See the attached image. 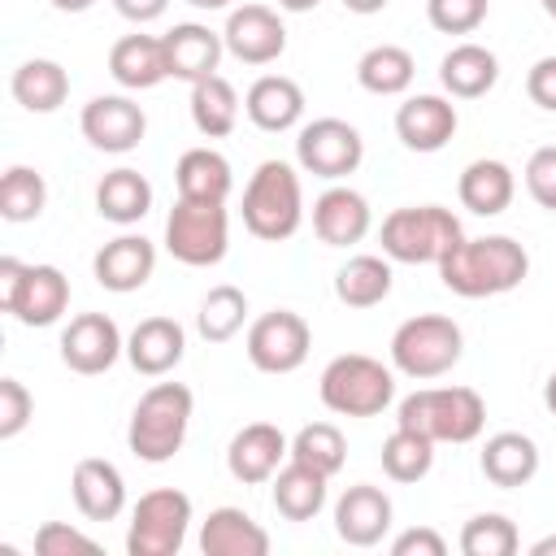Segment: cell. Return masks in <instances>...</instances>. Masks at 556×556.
<instances>
[{"label": "cell", "mask_w": 556, "mask_h": 556, "mask_svg": "<svg viewBox=\"0 0 556 556\" xmlns=\"http://www.w3.org/2000/svg\"><path fill=\"white\" fill-rule=\"evenodd\" d=\"M434 465V439L417 434V430H404L395 426L382 443V473L391 482H421Z\"/></svg>", "instance_id": "obj_38"}, {"label": "cell", "mask_w": 556, "mask_h": 556, "mask_svg": "<svg viewBox=\"0 0 556 556\" xmlns=\"http://www.w3.org/2000/svg\"><path fill=\"white\" fill-rule=\"evenodd\" d=\"M96 0H52V9H61V13H87Z\"/></svg>", "instance_id": "obj_51"}, {"label": "cell", "mask_w": 556, "mask_h": 556, "mask_svg": "<svg viewBox=\"0 0 556 556\" xmlns=\"http://www.w3.org/2000/svg\"><path fill=\"white\" fill-rule=\"evenodd\" d=\"M460 239V222L443 204H404L382 217V256L400 265H439Z\"/></svg>", "instance_id": "obj_5"}, {"label": "cell", "mask_w": 556, "mask_h": 556, "mask_svg": "<svg viewBox=\"0 0 556 556\" xmlns=\"http://www.w3.org/2000/svg\"><path fill=\"white\" fill-rule=\"evenodd\" d=\"M226 52L243 65H269L287 52V26L269 4H239L226 17Z\"/></svg>", "instance_id": "obj_12"}, {"label": "cell", "mask_w": 556, "mask_h": 556, "mask_svg": "<svg viewBox=\"0 0 556 556\" xmlns=\"http://www.w3.org/2000/svg\"><path fill=\"white\" fill-rule=\"evenodd\" d=\"M191 9H204V13H217V9H230V0H187Z\"/></svg>", "instance_id": "obj_55"}, {"label": "cell", "mask_w": 556, "mask_h": 556, "mask_svg": "<svg viewBox=\"0 0 556 556\" xmlns=\"http://www.w3.org/2000/svg\"><path fill=\"white\" fill-rule=\"evenodd\" d=\"M439 83H443V91L456 96V100H478V96H486V91L500 83V61H495L491 48L465 39V43H456V48L439 61Z\"/></svg>", "instance_id": "obj_28"}, {"label": "cell", "mask_w": 556, "mask_h": 556, "mask_svg": "<svg viewBox=\"0 0 556 556\" xmlns=\"http://www.w3.org/2000/svg\"><path fill=\"white\" fill-rule=\"evenodd\" d=\"M395 426L434 443H473L486 426V404L473 387H421L400 400Z\"/></svg>", "instance_id": "obj_3"}, {"label": "cell", "mask_w": 556, "mask_h": 556, "mask_svg": "<svg viewBox=\"0 0 556 556\" xmlns=\"http://www.w3.org/2000/svg\"><path fill=\"white\" fill-rule=\"evenodd\" d=\"M191 526V495L178 486H156L139 495L126 526V552L130 556H174L187 543Z\"/></svg>", "instance_id": "obj_9"}, {"label": "cell", "mask_w": 556, "mask_h": 556, "mask_svg": "<svg viewBox=\"0 0 556 556\" xmlns=\"http://www.w3.org/2000/svg\"><path fill=\"white\" fill-rule=\"evenodd\" d=\"M526 191H530V200L539 208L556 213V143L530 152V161H526Z\"/></svg>", "instance_id": "obj_44"}, {"label": "cell", "mask_w": 556, "mask_h": 556, "mask_svg": "<svg viewBox=\"0 0 556 556\" xmlns=\"http://www.w3.org/2000/svg\"><path fill=\"white\" fill-rule=\"evenodd\" d=\"M291 460H304V465H313L317 473L334 478V473L343 469V460H348L343 430L330 426V421H308V426H300L295 439H291Z\"/></svg>", "instance_id": "obj_40"}, {"label": "cell", "mask_w": 556, "mask_h": 556, "mask_svg": "<svg viewBox=\"0 0 556 556\" xmlns=\"http://www.w3.org/2000/svg\"><path fill=\"white\" fill-rule=\"evenodd\" d=\"M187 352V330L174 317H143L130 339H126V361L143 374V378H161L169 374Z\"/></svg>", "instance_id": "obj_24"}, {"label": "cell", "mask_w": 556, "mask_h": 556, "mask_svg": "<svg viewBox=\"0 0 556 556\" xmlns=\"http://www.w3.org/2000/svg\"><path fill=\"white\" fill-rule=\"evenodd\" d=\"M243 113L256 130H269V135L291 130L304 117V91L287 74H261L243 96Z\"/></svg>", "instance_id": "obj_23"}, {"label": "cell", "mask_w": 556, "mask_h": 556, "mask_svg": "<svg viewBox=\"0 0 556 556\" xmlns=\"http://www.w3.org/2000/svg\"><path fill=\"white\" fill-rule=\"evenodd\" d=\"M122 352H126V339H122L117 321L104 317V313H78L61 330V361L74 374H87V378L104 374V369H113V361Z\"/></svg>", "instance_id": "obj_14"}, {"label": "cell", "mask_w": 556, "mask_h": 556, "mask_svg": "<svg viewBox=\"0 0 556 556\" xmlns=\"http://www.w3.org/2000/svg\"><path fill=\"white\" fill-rule=\"evenodd\" d=\"M191 413H195V395L182 382H152L126 426V443L139 460L148 465H165L169 456H178V447L187 443L191 430Z\"/></svg>", "instance_id": "obj_2"}, {"label": "cell", "mask_w": 556, "mask_h": 556, "mask_svg": "<svg viewBox=\"0 0 556 556\" xmlns=\"http://www.w3.org/2000/svg\"><path fill=\"white\" fill-rule=\"evenodd\" d=\"M478 465H482L491 486H504V491L526 486L539 473V443L530 434H521V430H500V434H491L482 443Z\"/></svg>", "instance_id": "obj_27"}, {"label": "cell", "mask_w": 556, "mask_h": 556, "mask_svg": "<svg viewBox=\"0 0 556 556\" xmlns=\"http://www.w3.org/2000/svg\"><path fill=\"white\" fill-rule=\"evenodd\" d=\"M22 274H26V261L0 256V308H4V313H9V304H13V295H17V287H22Z\"/></svg>", "instance_id": "obj_48"}, {"label": "cell", "mask_w": 556, "mask_h": 556, "mask_svg": "<svg viewBox=\"0 0 556 556\" xmlns=\"http://www.w3.org/2000/svg\"><path fill=\"white\" fill-rule=\"evenodd\" d=\"M460 117H456V104L447 96H408L400 109H395V135L408 152H439L447 148V139L456 135Z\"/></svg>", "instance_id": "obj_17"}, {"label": "cell", "mask_w": 556, "mask_h": 556, "mask_svg": "<svg viewBox=\"0 0 556 556\" xmlns=\"http://www.w3.org/2000/svg\"><path fill=\"white\" fill-rule=\"evenodd\" d=\"M413 74H417V61L400 43H374L356 61V83L369 96H404L413 87Z\"/></svg>", "instance_id": "obj_35"}, {"label": "cell", "mask_w": 556, "mask_h": 556, "mask_svg": "<svg viewBox=\"0 0 556 556\" xmlns=\"http://www.w3.org/2000/svg\"><path fill=\"white\" fill-rule=\"evenodd\" d=\"M174 182H178V200H204V204H226L235 174L230 161L217 148H187L174 165Z\"/></svg>", "instance_id": "obj_30"}, {"label": "cell", "mask_w": 556, "mask_h": 556, "mask_svg": "<svg viewBox=\"0 0 556 556\" xmlns=\"http://www.w3.org/2000/svg\"><path fill=\"white\" fill-rule=\"evenodd\" d=\"M334 295L339 304L348 308H374L391 295V256H374V252H361V256H348L334 274Z\"/></svg>", "instance_id": "obj_34"}, {"label": "cell", "mask_w": 556, "mask_h": 556, "mask_svg": "<svg viewBox=\"0 0 556 556\" xmlns=\"http://www.w3.org/2000/svg\"><path fill=\"white\" fill-rule=\"evenodd\" d=\"M391 556H447V539L430 526H413L391 539Z\"/></svg>", "instance_id": "obj_46"}, {"label": "cell", "mask_w": 556, "mask_h": 556, "mask_svg": "<svg viewBox=\"0 0 556 556\" xmlns=\"http://www.w3.org/2000/svg\"><path fill=\"white\" fill-rule=\"evenodd\" d=\"M343 9H352V13L369 17V13H382V9H387V0H343Z\"/></svg>", "instance_id": "obj_50"}, {"label": "cell", "mask_w": 556, "mask_h": 556, "mask_svg": "<svg viewBox=\"0 0 556 556\" xmlns=\"http://www.w3.org/2000/svg\"><path fill=\"white\" fill-rule=\"evenodd\" d=\"M491 0H426V17L443 35H473L486 22Z\"/></svg>", "instance_id": "obj_42"}, {"label": "cell", "mask_w": 556, "mask_h": 556, "mask_svg": "<svg viewBox=\"0 0 556 556\" xmlns=\"http://www.w3.org/2000/svg\"><path fill=\"white\" fill-rule=\"evenodd\" d=\"M526 96H530L539 109L556 113V56H539V61L530 65V74H526Z\"/></svg>", "instance_id": "obj_47"}, {"label": "cell", "mask_w": 556, "mask_h": 556, "mask_svg": "<svg viewBox=\"0 0 556 556\" xmlns=\"http://www.w3.org/2000/svg\"><path fill=\"white\" fill-rule=\"evenodd\" d=\"M287 456H291V439L274 421H248L243 430H235V439L226 447V469L235 482L261 486L282 469Z\"/></svg>", "instance_id": "obj_15"}, {"label": "cell", "mask_w": 556, "mask_h": 556, "mask_svg": "<svg viewBox=\"0 0 556 556\" xmlns=\"http://www.w3.org/2000/svg\"><path fill=\"white\" fill-rule=\"evenodd\" d=\"M9 91L26 113H56L65 104V96H70V74L52 56H30V61H22L13 70Z\"/></svg>", "instance_id": "obj_31"}, {"label": "cell", "mask_w": 556, "mask_h": 556, "mask_svg": "<svg viewBox=\"0 0 556 556\" xmlns=\"http://www.w3.org/2000/svg\"><path fill=\"white\" fill-rule=\"evenodd\" d=\"M543 404H547V413L556 417V369H552V378L543 382Z\"/></svg>", "instance_id": "obj_53"}, {"label": "cell", "mask_w": 556, "mask_h": 556, "mask_svg": "<svg viewBox=\"0 0 556 556\" xmlns=\"http://www.w3.org/2000/svg\"><path fill=\"white\" fill-rule=\"evenodd\" d=\"M308 348H313V330L291 308L261 313L243 339V352L261 374H295L308 361Z\"/></svg>", "instance_id": "obj_11"}, {"label": "cell", "mask_w": 556, "mask_h": 556, "mask_svg": "<svg viewBox=\"0 0 556 556\" xmlns=\"http://www.w3.org/2000/svg\"><path fill=\"white\" fill-rule=\"evenodd\" d=\"M35 552H39V556H96L100 543L87 539V534H78V530L65 526V521H43V526L35 530Z\"/></svg>", "instance_id": "obj_43"}, {"label": "cell", "mask_w": 556, "mask_h": 556, "mask_svg": "<svg viewBox=\"0 0 556 556\" xmlns=\"http://www.w3.org/2000/svg\"><path fill=\"white\" fill-rule=\"evenodd\" d=\"M530 274V256L517 239L508 235H482V239H460L443 261L439 278L452 295L460 300H486L521 287Z\"/></svg>", "instance_id": "obj_1"}, {"label": "cell", "mask_w": 556, "mask_h": 556, "mask_svg": "<svg viewBox=\"0 0 556 556\" xmlns=\"http://www.w3.org/2000/svg\"><path fill=\"white\" fill-rule=\"evenodd\" d=\"M70 308V278L56 265H26L22 287L9 304V317L22 326H52Z\"/></svg>", "instance_id": "obj_22"}, {"label": "cell", "mask_w": 556, "mask_h": 556, "mask_svg": "<svg viewBox=\"0 0 556 556\" xmlns=\"http://www.w3.org/2000/svg\"><path fill=\"white\" fill-rule=\"evenodd\" d=\"M35 413L30 391L17 378H0V439H17Z\"/></svg>", "instance_id": "obj_45"}, {"label": "cell", "mask_w": 556, "mask_h": 556, "mask_svg": "<svg viewBox=\"0 0 556 556\" xmlns=\"http://www.w3.org/2000/svg\"><path fill=\"white\" fill-rule=\"evenodd\" d=\"M321 0H278V9H287V13H308V9H317Z\"/></svg>", "instance_id": "obj_52"}, {"label": "cell", "mask_w": 556, "mask_h": 556, "mask_svg": "<svg viewBox=\"0 0 556 556\" xmlns=\"http://www.w3.org/2000/svg\"><path fill=\"white\" fill-rule=\"evenodd\" d=\"M152 269H156V248H152V239H143V235H117V239H109V243L96 252V261H91L96 282H100L104 291H117V295L139 291V287L152 278Z\"/></svg>", "instance_id": "obj_18"}, {"label": "cell", "mask_w": 556, "mask_h": 556, "mask_svg": "<svg viewBox=\"0 0 556 556\" xmlns=\"http://www.w3.org/2000/svg\"><path fill=\"white\" fill-rule=\"evenodd\" d=\"M456 195H460V204H465L469 213H478V217H495V213H504V208L513 204V195H517V178H513V169H508L504 161H495V156H478V161H469V165L460 169Z\"/></svg>", "instance_id": "obj_29"}, {"label": "cell", "mask_w": 556, "mask_h": 556, "mask_svg": "<svg viewBox=\"0 0 556 556\" xmlns=\"http://www.w3.org/2000/svg\"><path fill=\"white\" fill-rule=\"evenodd\" d=\"M78 126H83V139L91 148L122 156V152L139 148V139L148 130V117H143V109L130 96H96V100L83 104Z\"/></svg>", "instance_id": "obj_13"}, {"label": "cell", "mask_w": 556, "mask_h": 556, "mask_svg": "<svg viewBox=\"0 0 556 556\" xmlns=\"http://www.w3.org/2000/svg\"><path fill=\"white\" fill-rule=\"evenodd\" d=\"M248 321V295L230 282H217L208 287V295L200 300V313H195V330L208 339V343H226L243 330Z\"/></svg>", "instance_id": "obj_37"}, {"label": "cell", "mask_w": 556, "mask_h": 556, "mask_svg": "<svg viewBox=\"0 0 556 556\" xmlns=\"http://www.w3.org/2000/svg\"><path fill=\"white\" fill-rule=\"evenodd\" d=\"M191 122L204 139H226L239 126V91L230 87V78L208 74L191 83Z\"/></svg>", "instance_id": "obj_36"}, {"label": "cell", "mask_w": 556, "mask_h": 556, "mask_svg": "<svg viewBox=\"0 0 556 556\" xmlns=\"http://www.w3.org/2000/svg\"><path fill=\"white\" fill-rule=\"evenodd\" d=\"M317 391L339 417H378L395 400V374L365 352H343L321 369Z\"/></svg>", "instance_id": "obj_6"}, {"label": "cell", "mask_w": 556, "mask_h": 556, "mask_svg": "<svg viewBox=\"0 0 556 556\" xmlns=\"http://www.w3.org/2000/svg\"><path fill=\"white\" fill-rule=\"evenodd\" d=\"M391 495L382 486H369V482H356L339 495L334 504V534L348 543V547H374L382 543V534L391 530Z\"/></svg>", "instance_id": "obj_16"}, {"label": "cell", "mask_w": 556, "mask_h": 556, "mask_svg": "<svg viewBox=\"0 0 556 556\" xmlns=\"http://www.w3.org/2000/svg\"><path fill=\"white\" fill-rule=\"evenodd\" d=\"M148 208H152V182H148L139 169L122 165V169H109V174L100 178V187H96V213H100L104 222H113V226H135V222L148 217Z\"/></svg>", "instance_id": "obj_32"}, {"label": "cell", "mask_w": 556, "mask_h": 556, "mask_svg": "<svg viewBox=\"0 0 556 556\" xmlns=\"http://www.w3.org/2000/svg\"><path fill=\"white\" fill-rule=\"evenodd\" d=\"M304 222V191H300V174L287 161H261L243 187V226L265 239H291Z\"/></svg>", "instance_id": "obj_4"}, {"label": "cell", "mask_w": 556, "mask_h": 556, "mask_svg": "<svg viewBox=\"0 0 556 556\" xmlns=\"http://www.w3.org/2000/svg\"><path fill=\"white\" fill-rule=\"evenodd\" d=\"M274 482V508L287 517V521H313L321 508H326V473H317L313 465L304 460H291L269 478Z\"/></svg>", "instance_id": "obj_33"}, {"label": "cell", "mask_w": 556, "mask_h": 556, "mask_svg": "<svg viewBox=\"0 0 556 556\" xmlns=\"http://www.w3.org/2000/svg\"><path fill=\"white\" fill-rule=\"evenodd\" d=\"M460 352H465V334L443 313H417V317L400 321L391 334V365L417 382L443 378L460 361Z\"/></svg>", "instance_id": "obj_7"}, {"label": "cell", "mask_w": 556, "mask_h": 556, "mask_svg": "<svg viewBox=\"0 0 556 556\" xmlns=\"http://www.w3.org/2000/svg\"><path fill=\"white\" fill-rule=\"evenodd\" d=\"M369 200L352 187H326L317 200H313V230L326 248H352L369 235Z\"/></svg>", "instance_id": "obj_20"}, {"label": "cell", "mask_w": 556, "mask_h": 556, "mask_svg": "<svg viewBox=\"0 0 556 556\" xmlns=\"http://www.w3.org/2000/svg\"><path fill=\"white\" fill-rule=\"evenodd\" d=\"M70 491L87 521H113L126 508V478L104 456H83L70 473Z\"/></svg>", "instance_id": "obj_21"}, {"label": "cell", "mask_w": 556, "mask_h": 556, "mask_svg": "<svg viewBox=\"0 0 556 556\" xmlns=\"http://www.w3.org/2000/svg\"><path fill=\"white\" fill-rule=\"evenodd\" d=\"M109 74L117 87L126 91H148L156 83L169 78V65H165V43L156 35H122L113 48H109Z\"/></svg>", "instance_id": "obj_26"}, {"label": "cell", "mask_w": 556, "mask_h": 556, "mask_svg": "<svg viewBox=\"0 0 556 556\" xmlns=\"http://www.w3.org/2000/svg\"><path fill=\"white\" fill-rule=\"evenodd\" d=\"M200 552L204 556H265L269 552V534L243 508L222 504L200 526Z\"/></svg>", "instance_id": "obj_25"}, {"label": "cell", "mask_w": 556, "mask_h": 556, "mask_svg": "<svg viewBox=\"0 0 556 556\" xmlns=\"http://www.w3.org/2000/svg\"><path fill=\"white\" fill-rule=\"evenodd\" d=\"M295 161H300L304 174L339 182V178H348V174L361 169V161H365V139H361V130H356L352 122H343V117H313V122L300 126V135H295Z\"/></svg>", "instance_id": "obj_10"}, {"label": "cell", "mask_w": 556, "mask_h": 556, "mask_svg": "<svg viewBox=\"0 0 556 556\" xmlns=\"http://www.w3.org/2000/svg\"><path fill=\"white\" fill-rule=\"evenodd\" d=\"M521 547L517 526L504 513H478L460 530V552L465 556H513Z\"/></svg>", "instance_id": "obj_41"}, {"label": "cell", "mask_w": 556, "mask_h": 556, "mask_svg": "<svg viewBox=\"0 0 556 556\" xmlns=\"http://www.w3.org/2000/svg\"><path fill=\"white\" fill-rule=\"evenodd\" d=\"M230 248V213L226 204L204 200H178L165 217V252L182 265H217Z\"/></svg>", "instance_id": "obj_8"}, {"label": "cell", "mask_w": 556, "mask_h": 556, "mask_svg": "<svg viewBox=\"0 0 556 556\" xmlns=\"http://www.w3.org/2000/svg\"><path fill=\"white\" fill-rule=\"evenodd\" d=\"M161 43H165L169 78H178V83H200V78L217 74L222 52H226V39L200 22H178L174 30L161 35Z\"/></svg>", "instance_id": "obj_19"}, {"label": "cell", "mask_w": 556, "mask_h": 556, "mask_svg": "<svg viewBox=\"0 0 556 556\" xmlns=\"http://www.w3.org/2000/svg\"><path fill=\"white\" fill-rule=\"evenodd\" d=\"M48 204V182L30 165H9L0 178V217L4 222H35Z\"/></svg>", "instance_id": "obj_39"}, {"label": "cell", "mask_w": 556, "mask_h": 556, "mask_svg": "<svg viewBox=\"0 0 556 556\" xmlns=\"http://www.w3.org/2000/svg\"><path fill=\"white\" fill-rule=\"evenodd\" d=\"M165 4H169V0H113V9H117L126 22H139V26H143V22H156V17L165 13Z\"/></svg>", "instance_id": "obj_49"}, {"label": "cell", "mask_w": 556, "mask_h": 556, "mask_svg": "<svg viewBox=\"0 0 556 556\" xmlns=\"http://www.w3.org/2000/svg\"><path fill=\"white\" fill-rule=\"evenodd\" d=\"M556 552V534H547V539H539L534 547H530V556H552Z\"/></svg>", "instance_id": "obj_54"}, {"label": "cell", "mask_w": 556, "mask_h": 556, "mask_svg": "<svg viewBox=\"0 0 556 556\" xmlns=\"http://www.w3.org/2000/svg\"><path fill=\"white\" fill-rule=\"evenodd\" d=\"M543 13H547V17L556 22V0H543Z\"/></svg>", "instance_id": "obj_56"}]
</instances>
